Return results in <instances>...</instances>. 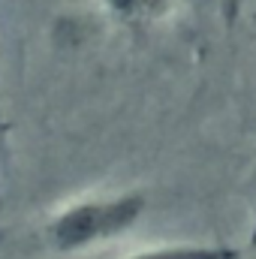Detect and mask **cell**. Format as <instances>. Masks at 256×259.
Returning a JSON list of instances; mask_svg holds the SVG:
<instances>
[{"label": "cell", "instance_id": "3", "mask_svg": "<svg viewBox=\"0 0 256 259\" xmlns=\"http://www.w3.org/2000/svg\"><path fill=\"white\" fill-rule=\"evenodd\" d=\"M100 12L124 27H145V24H157L163 21L175 0H97Z\"/></svg>", "mask_w": 256, "mask_h": 259}, {"label": "cell", "instance_id": "2", "mask_svg": "<svg viewBox=\"0 0 256 259\" xmlns=\"http://www.w3.org/2000/svg\"><path fill=\"white\" fill-rule=\"evenodd\" d=\"M121 259H241V250L217 241H163L124 253Z\"/></svg>", "mask_w": 256, "mask_h": 259}, {"label": "cell", "instance_id": "1", "mask_svg": "<svg viewBox=\"0 0 256 259\" xmlns=\"http://www.w3.org/2000/svg\"><path fill=\"white\" fill-rule=\"evenodd\" d=\"M148 211L142 190L91 193L64 202L42 223V238L58 256H81L130 235Z\"/></svg>", "mask_w": 256, "mask_h": 259}, {"label": "cell", "instance_id": "4", "mask_svg": "<svg viewBox=\"0 0 256 259\" xmlns=\"http://www.w3.org/2000/svg\"><path fill=\"white\" fill-rule=\"evenodd\" d=\"M6 154V118H3V106H0V157Z\"/></svg>", "mask_w": 256, "mask_h": 259}]
</instances>
